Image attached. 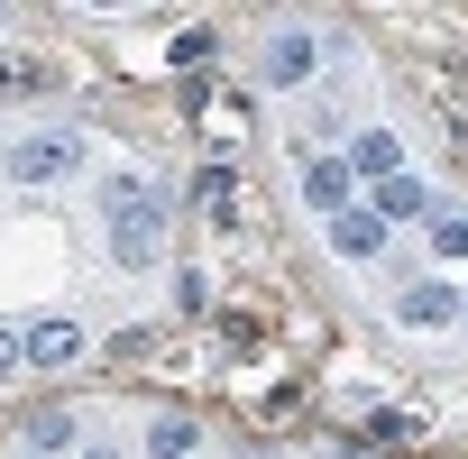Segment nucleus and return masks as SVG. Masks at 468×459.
Returning <instances> with one entry per match:
<instances>
[{"instance_id": "1", "label": "nucleus", "mask_w": 468, "mask_h": 459, "mask_svg": "<svg viewBox=\"0 0 468 459\" xmlns=\"http://www.w3.org/2000/svg\"><path fill=\"white\" fill-rule=\"evenodd\" d=\"M101 220H111V267L147 276V267L165 258L175 202H165V184H147V175H101Z\"/></svg>"}, {"instance_id": "2", "label": "nucleus", "mask_w": 468, "mask_h": 459, "mask_svg": "<svg viewBox=\"0 0 468 459\" xmlns=\"http://www.w3.org/2000/svg\"><path fill=\"white\" fill-rule=\"evenodd\" d=\"M0 165H10L19 184H56V175H74V165H83V129H37V138H19Z\"/></svg>"}, {"instance_id": "3", "label": "nucleus", "mask_w": 468, "mask_h": 459, "mask_svg": "<svg viewBox=\"0 0 468 459\" xmlns=\"http://www.w3.org/2000/svg\"><path fill=\"white\" fill-rule=\"evenodd\" d=\"M303 202H313L322 220L358 211V202H367V193H358V165H349V156H303Z\"/></svg>"}, {"instance_id": "4", "label": "nucleus", "mask_w": 468, "mask_h": 459, "mask_svg": "<svg viewBox=\"0 0 468 459\" xmlns=\"http://www.w3.org/2000/svg\"><path fill=\"white\" fill-rule=\"evenodd\" d=\"M313 65H322V37H313V28H276V37H267V83H276V92H303Z\"/></svg>"}, {"instance_id": "5", "label": "nucleus", "mask_w": 468, "mask_h": 459, "mask_svg": "<svg viewBox=\"0 0 468 459\" xmlns=\"http://www.w3.org/2000/svg\"><path fill=\"white\" fill-rule=\"evenodd\" d=\"M349 165H358V184H395L404 175V138L395 129H358L349 138Z\"/></svg>"}, {"instance_id": "6", "label": "nucleus", "mask_w": 468, "mask_h": 459, "mask_svg": "<svg viewBox=\"0 0 468 459\" xmlns=\"http://www.w3.org/2000/svg\"><path fill=\"white\" fill-rule=\"evenodd\" d=\"M395 322H404V331H450V322H459V294H450V285H404V294H395Z\"/></svg>"}, {"instance_id": "7", "label": "nucleus", "mask_w": 468, "mask_h": 459, "mask_svg": "<svg viewBox=\"0 0 468 459\" xmlns=\"http://www.w3.org/2000/svg\"><path fill=\"white\" fill-rule=\"evenodd\" d=\"M19 358L28 368H65V358H83V331L74 322H28L19 331Z\"/></svg>"}, {"instance_id": "8", "label": "nucleus", "mask_w": 468, "mask_h": 459, "mask_svg": "<svg viewBox=\"0 0 468 459\" xmlns=\"http://www.w3.org/2000/svg\"><path fill=\"white\" fill-rule=\"evenodd\" d=\"M367 211L395 230V220H422V211H431V193H422L413 175H395V184H367Z\"/></svg>"}, {"instance_id": "9", "label": "nucleus", "mask_w": 468, "mask_h": 459, "mask_svg": "<svg viewBox=\"0 0 468 459\" xmlns=\"http://www.w3.org/2000/svg\"><path fill=\"white\" fill-rule=\"evenodd\" d=\"M19 450H37V459H56V450H74V413H65V404H37V413L19 422Z\"/></svg>"}, {"instance_id": "10", "label": "nucleus", "mask_w": 468, "mask_h": 459, "mask_svg": "<svg viewBox=\"0 0 468 459\" xmlns=\"http://www.w3.org/2000/svg\"><path fill=\"white\" fill-rule=\"evenodd\" d=\"M331 249H340V258H377V249H386V220H377L367 202L340 211V220H331Z\"/></svg>"}, {"instance_id": "11", "label": "nucleus", "mask_w": 468, "mask_h": 459, "mask_svg": "<svg viewBox=\"0 0 468 459\" xmlns=\"http://www.w3.org/2000/svg\"><path fill=\"white\" fill-rule=\"evenodd\" d=\"M193 441H202L193 413H156V422H147V450H156V459H193Z\"/></svg>"}, {"instance_id": "12", "label": "nucleus", "mask_w": 468, "mask_h": 459, "mask_svg": "<svg viewBox=\"0 0 468 459\" xmlns=\"http://www.w3.org/2000/svg\"><path fill=\"white\" fill-rule=\"evenodd\" d=\"M431 249L441 258H468V211H431Z\"/></svg>"}, {"instance_id": "13", "label": "nucleus", "mask_w": 468, "mask_h": 459, "mask_svg": "<svg viewBox=\"0 0 468 459\" xmlns=\"http://www.w3.org/2000/svg\"><path fill=\"white\" fill-rule=\"evenodd\" d=\"M10 368H28V358H19V331L0 322V377H10Z\"/></svg>"}, {"instance_id": "14", "label": "nucleus", "mask_w": 468, "mask_h": 459, "mask_svg": "<svg viewBox=\"0 0 468 459\" xmlns=\"http://www.w3.org/2000/svg\"><path fill=\"white\" fill-rule=\"evenodd\" d=\"M83 459H120V450H83Z\"/></svg>"}, {"instance_id": "15", "label": "nucleus", "mask_w": 468, "mask_h": 459, "mask_svg": "<svg viewBox=\"0 0 468 459\" xmlns=\"http://www.w3.org/2000/svg\"><path fill=\"white\" fill-rule=\"evenodd\" d=\"M331 459H367V450H331Z\"/></svg>"}, {"instance_id": "16", "label": "nucleus", "mask_w": 468, "mask_h": 459, "mask_svg": "<svg viewBox=\"0 0 468 459\" xmlns=\"http://www.w3.org/2000/svg\"><path fill=\"white\" fill-rule=\"evenodd\" d=\"M258 459H285V450H258Z\"/></svg>"}, {"instance_id": "17", "label": "nucleus", "mask_w": 468, "mask_h": 459, "mask_svg": "<svg viewBox=\"0 0 468 459\" xmlns=\"http://www.w3.org/2000/svg\"><path fill=\"white\" fill-rule=\"evenodd\" d=\"M459 322H468V294H459Z\"/></svg>"}, {"instance_id": "18", "label": "nucleus", "mask_w": 468, "mask_h": 459, "mask_svg": "<svg viewBox=\"0 0 468 459\" xmlns=\"http://www.w3.org/2000/svg\"><path fill=\"white\" fill-rule=\"evenodd\" d=\"M10 459H37V450H10Z\"/></svg>"}]
</instances>
